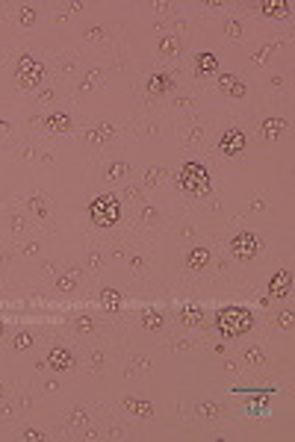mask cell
Returning <instances> with one entry per match:
<instances>
[{"label":"cell","mask_w":295,"mask_h":442,"mask_svg":"<svg viewBox=\"0 0 295 442\" xmlns=\"http://www.w3.org/2000/svg\"><path fill=\"white\" fill-rule=\"evenodd\" d=\"M174 89V80L168 77V74H154L151 80H148V92L151 95H165V92H171Z\"/></svg>","instance_id":"obj_13"},{"label":"cell","mask_w":295,"mask_h":442,"mask_svg":"<svg viewBox=\"0 0 295 442\" xmlns=\"http://www.w3.org/2000/svg\"><path fill=\"white\" fill-rule=\"evenodd\" d=\"M219 89H222V92H228V95H233V97L245 95V83H239V80H236V77H230V74H222V77H219Z\"/></svg>","instance_id":"obj_14"},{"label":"cell","mask_w":295,"mask_h":442,"mask_svg":"<svg viewBox=\"0 0 295 442\" xmlns=\"http://www.w3.org/2000/svg\"><path fill=\"white\" fill-rule=\"evenodd\" d=\"M201 316H204V313H201L198 307H192V310H183L180 321H183V324H198V321H201Z\"/></svg>","instance_id":"obj_21"},{"label":"cell","mask_w":295,"mask_h":442,"mask_svg":"<svg viewBox=\"0 0 295 442\" xmlns=\"http://www.w3.org/2000/svg\"><path fill=\"white\" fill-rule=\"evenodd\" d=\"M0 333H3V324H0Z\"/></svg>","instance_id":"obj_37"},{"label":"cell","mask_w":295,"mask_h":442,"mask_svg":"<svg viewBox=\"0 0 295 442\" xmlns=\"http://www.w3.org/2000/svg\"><path fill=\"white\" fill-rule=\"evenodd\" d=\"M47 366L53 372H71L74 369V357H71V351H65V348H53L47 354Z\"/></svg>","instance_id":"obj_7"},{"label":"cell","mask_w":295,"mask_h":442,"mask_svg":"<svg viewBox=\"0 0 295 442\" xmlns=\"http://www.w3.org/2000/svg\"><path fill=\"white\" fill-rule=\"evenodd\" d=\"M248 410H251V413H266L269 407H266V401H257V404H251Z\"/></svg>","instance_id":"obj_33"},{"label":"cell","mask_w":295,"mask_h":442,"mask_svg":"<svg viewBox=\"0 0 295 442\" xmlns=\"http://www.w3.org/2000/svg\"><path fill=\"white\" fill-rule=\"evenodd\" d=\"M124 407H130V413H136V416H151V404H148V401H142V404H139V401L127 398V401H124Z\"/></svg>","instance_id":"obj_20"},{"label":"cell","mask_w":295,"mask_h":442,"mask_svg":"<svg viewBox=\"0 0 295 442\" xmlns=\"http://www.w3.org/2000/svg\"><path fill=\"white\" fill-rule=\"evenodd\" d=\"M112 133H115V127H112V124H103V127H98V130H92L86 139H89V142H103V139H109Z\"/></svg>","instance_id":"obj_19"},{"label":"cell","mask_w":295,"mask_h":442,"mask_svg":"<svg viewBox=\"0 0 295 442\" xmlns=\"http://www.w3.org/2000/svg\"><path fill=\"white\" fill-rule=\"evenodd\" d=\"M160 50H163L165 56H177V53H180V41H177L174 35H165L163 41H160Z\"/></svg>","instance_id":"obj_18"},{"label":"cell","mask_w":295,"mask_h":442,"mask_svg":"<svg viewBox=\"0 0 295 442\" xmlns=\"http://www.w3.org/2000/svg\"><path fill=\"white\" fill-rule=\"evenodd\" d=\"M56 286H59V292H71V289L77 286V277H71V274H68V277H62Z\"/></svg>","instance_id":"obj_27"},{"label":"cell","mask_w":295,"mask_h":442,"mask_svg":"<svg viewBox=\"0 0 295 442\" xmlns=\"http://www.w3.org/2000/svg\"><path fill=\"white\" fill-rule=\"evenodd\" d=\"M290 12H293V3H281V0H266L260 3V15L266 18H290Z\"/></svg>","instance_id":"obj_9"},{"label":"cell","mask_w":295,"mask_h":442,"mask_svg":"<svg viewBox=\"0 0 295 442\" xmlns=\"http://www.w3.org/2000/svg\"><path fill=\"white\" fill-rule=\"evenodd\" d=\"M290 289H293V271H290V268L278 271V274L272 277V283H269V292H272L275 298H287Z\"/></svg>","instance_id":"obj_8"},{"label":"cell","mask_w":295,"mask_h":442,"mask_svg":"<svg viewBox=\"0 0 295 442\" xmlns=\"http://www.w3.org/2000/svg\"><path fill=\"white\" fill-rule=\"evenodd\" d=\"M18 21H21L24 27H33V24H35V12L30 9V6H24V9L18 12Z\"/></svg>","instance_id":"obj_22"},{"label":"cell","mask_w":295,"mask_h":442,"mask_svg":"<svg viewBox=\"0 0 295 442\" xmlns=\"http://www.w3.org/2000/svg\"><path fill=\"white\" fill-rule=\"evenodd\" d=\"M251 324H254V316H251V310H245V307H225V310H219V316H216L219 333L228 336V339H236V336L248 333Z\"/></svg>","instance_id":"obj_1"},{"label":"cell","mask_w":295,"mask_h":442,"mask_svg":"<svg viewBox=\"0 0 295 442\" xmlns=\"http://www.w3.org/2000/svg\"><path fill=\"white\" fill-rule=\"evenodd\" d=\"M0 395H3V383H0Z\"/></svg>","instance_id":"obj_36"},{"label":"cell","mask_w":295,"mask_h":442,"mask_svg":"<svg viewBox=\"0 0 295 442\" xmlns=\"http://www.w3.org/2000/svg\"><path fill=\"white\" fill-rule=\"evenodd\" d=\"M177 186L186 195H207L213 189V177L201 162H186L180 168V174H177Z\"/></svg>","instance_id":"obj_2"},{"label":"cell","mask_w":295,"mask_h":442,"mask_svg":"<svg viewBox=\"0 0 295 442\" xmlns=\"http://www.w3.org/2000/svg\"><path fill=\"white\" fill-rule=\"evenodd\" d=\"M278 324H281V327H293V313H281V316H278Z\"/></svg>","instance_id":"obj_31"},{"label":"cell","mask_w":295,"mask_h":442,"mask_svg":"<svg viewBox=\"0 0 295 442\" xmlns=\"http://www.w3.org/2000/svg\"><path fill=\"white\" fill-rule=\"evenodd\" d=\"M33 345V336H30V333H18V336H15V348H18V351H21V348H30Z\"/></svg>","instance_id":"obj_26"},{"label":"cell","mask_w":295,"mask_h":442,"mask_svg":"<svg viewBox=\"0 0 295 442\" xmlns=\"http://www.w3.org/2000/svg\"><path fill=\"white\" fill-rule=\"evenodd\" d=\"M124 171H127V162H115V165L109 168V180H118V177H124Z\"/></svg>","instance_id":"obj_25"},{"label":"cell","mask_w":295,"mask_h":442,"mask_svg":"<svg viewBox=\"0 0 295 442\" xmlns=\"http://www.w3.org/2000/svg\"><path fill=\"white\" fill-rule=\"evenodd\" d=\"M24 440L38 442V440H44V434H41V431H35V428H27V431H24Z\"/></svg>","instance_id":"obj_29"},{"label":"cell","mask_w":295,"mask_h":442,"mask_svg":"<svg viewBox=\"0 0 295 442\" xmlns=\"http://www.w3.org/2000/svg\"><path fill=\"white\" fill-rule=\"evenodd\" d=\"M245 360H248L251 366H263V354L257 348H248V351H245Z\"/></svg>","instance_id":"obj_24"},{"label":"cell","mask_w":295,"mask_h":442,"mask_svg":"<svg viewBox=\"0 0 295 442\" xmlns=\"http://www.w3.org/2000/svg\"><path fill=\"white\" fill-rule=\"evenodd\" d=\"M198 410H201V416H219V407H216V404H201Z\"/></svg>","instance_id":"obj_30"},{"label":"cell","mask_w":295,"mask_h":442,"mask_svg":"<svg viewBox=\"0 0 295 442\" xmlns=\"http://www.w3.org/2000/svg\"><path fill=\"white\" fill-rule=\"evenodd\" d=\"M219 151H222L225 157H236V154H242V151H245V133H242L239 127L225 130V136L219 139Z\"/></svg>","instance_id":"obj_6"},{"label":"cell","mask_w":295,"mask_h":442,"mask_svg":"<svg viewBox=\"0 0 295 442\" xmlns=\"http://www.w3.org/2000/svg\"><path fill=\"white\" fill-rule=\"evenodd\" d=\"M15 77H18L21 89H38L44 80V62L35 56H21L15 65Z\"/></svg>","instance_id":"obj_4"},{"label":"cell","mask_w":295,"mask_h":442,"mask_svg":"<svg viewBox=\"0 0 295 442\" xmlns=\"http://www.w3.org/2000/svg\"><path fill=\"white\" fill-rule=\"evenodd\" d=\"M263 242L254 236V233H236L233 236V242H230V251L236 259H242V262H248V259H254L257 253H260Z\"/></svg>","instance_id":"obj_5"},{"label":"cell","mask_w":295,"mask_h":442,"mask_svg":"<svg viewBox=\"0 0 295 442\" xmlns=\"http://www.w3.org/2000/svg\"><path fill=\"white\" fill-rule=\"evenodd\" d=\"M47 130H53V133H68V130H71V118H68L65 112H53V115L47 118Z\"/></svg>","instance_id":"obj_15"},{"label":"cell","mask_w":295,"mask_h":442,"mask_svg":"<svg viewBox=\"0 0 295 442\" xmlns=\"http://www.w3.org/2000/svg\"><path fill=\"white\" fill-rule=\"evenodd\" d=\"M77 330H80V333H92V330H95V321L89 316H80L77 318Z\"/></svg>","instance_id":"obj_23"},{"label":"cell","mask_w":295,"mask_h":442,"mask_svg":"<svg viewBox=\"0 0 295 442\" xmlns=\"http://www.w3.org/2000/svg\"><path fill=\"white\" fill-rule=\"evenodd\" d=\"M163 324H165L163 313H145V316H142V327H145V330H160Z\"/></svg>","instance_id":"obj_17"},{"label":"cell","mask_w":295,"mask_h":442,"mask_svg":"<svg viewBox=\"0 0 295 442\" xmlns=\"http://www.w3.org/2000/svg\"><path fill=\"white\" fill-rule=\"evenodd\" d=\"M219 71V59H216V53H198L195 56V74L198 77H213Z\"/></svg>","instance_id":"obj_11"},{"label":"cell","mask_w":295,"mask_h":442,"mask_svg":"<svg viewBox=\"0 0 295 442\" xmlns=\"http://www.w3.org/2000/svg\"><path fill=\"white\" fill-rule=\"evenodd\" d=\"M225 32H228L230 38H239V35H242V27H239V24H236V21H230L228 27H225Z\"/></svg>","instance_id":"obj_28"},{"label":"cell","mask_w":295,"mask_h":442,"mask_svg":"<svg viewBox=\"0 0 295 442\" xmlns=\"http://www.w3.org/2000/svg\"><path fill=\"white\" fill-rule=\"evenodd\" d=\"M86 38H89V41H98V38H103V30H89Z\"/></svg>","instance_id":"obj_32"},{"label":"cell","mask_w":295,"mask_h":442,"mask_svg":"<svg viewBox=\"0 0 295 442\" xmlns=\"http://www.w3.org/2000/svg\"><path fill=\"white\" fill-rule=\"evenodd\" d=\"M89 216L98 227H112V224L121 221V204H118L115 195H100L89 204Z\"/></svg>","instance_id":"obj_3"},{"label":"cell","mask_w":295,"mask_h":442,"mask_svg":"<svg viewBox=\"0 0 295 442\" xmlns=\"http://www.w3.org/2000/svg\"><path fill=\"white\" fill-rule=\"evenodd\" d=\"M284 133H287V121H284V118H266L260 124V136L269 139V142H278Z\"/></svg>","instance_id":"obj_10"},{"label":"cell","mask_w":295,"mask_h":442,"mask_svg":"<svg viewBox=\"0 0 295 442\" xmlns=\"http://www.w3.org/2000/svg\"><path fill=\"white\" fill-rule=\"evenodd\" d=\"M100 301H103L106 310H118V307H121V295H118V289H103V292H100Z\"/></svg>","instance_id":"obj_16"},{"label":"cell","mask_w":295,"mask_h":442,"mask_svg":"<svg viewBox=\"0 0 295 442\" xmlns=\"http://www.w3.org/2000/svg\"><path fill=\"white\" fill-rule=\"evenodd\" d=\"M207 262H210V248H204V245H198L189 251L186 256V265L192 268V271H201V268H207Z\"/></svg>","instance_id":"obj_12"},{"label":"cell","mask_w":295,"mask_h":442,"mask_svg":"<svg viewBox=\"0 0 295 442\" xmlns=\"http://www.w3.org/2000/svg\"><path fill=\"white\" fill-rule=\"evenodd\" d=\"M157 180H160V171H157V168H151V171H148V183H157Z\"/></svg>","instance_id":"obj_34"},{"label":"cell","mask_w":295,"mask_h":442,"mask_svg":"<svg viewBox=\"0 0 295 442\" xmlns=\"http://www.w3.org/2000/svg\"><path fill=\"white\" fill-rule=\"evenodd\" d=\"M71 422H77V425H80V422H86V413H83V410H77L74 416H71Z\"/></svg>","instance_id":"obj_35"}]
</instances>
